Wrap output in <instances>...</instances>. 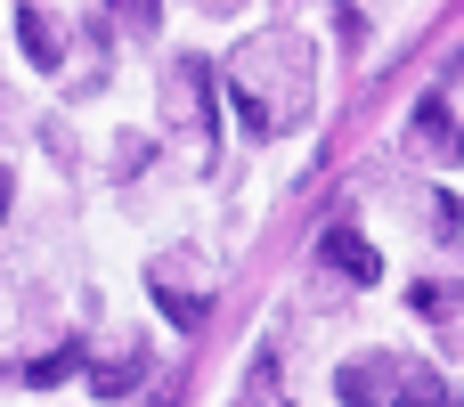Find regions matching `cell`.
I'll list each match as a JSON object with an SVG mask.
<instances>
[{
    "label": "cell",
    "instance_id": "obj_1",
    "mask_svg": "<svg viewBox=\"0 0 464 407\" xmlns=\"http://www.w3.org/2000/svg\"><path fill=\"white\" fill-rule=\"evenodd\" d=\"M318 261H334V269H351V277H383V261H375L351 228H326V237H318Z\"/></svg>",
    "mask_w": 464,
    "mask_h": 407
},
{
    "label": "cell",
    "instance_id": "obj_2",
    "mask_svg": "<svg viewBox=\"0 0 464 407\" xmlns=\"http://www.w3.org/2000/svg\"><path fill=\"white\" fill-rule=\"evenodd\" d=\"M24 49H33V57H41V65H49V57H57V33H49V24H41V16H24Z\"/></svg>",
    "mask_w": 464,
    "mask_h": 407
}]
</instances>
